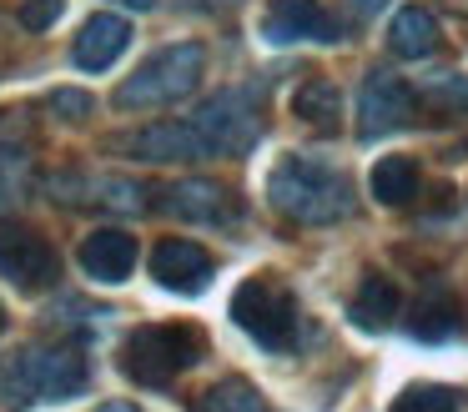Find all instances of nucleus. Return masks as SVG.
Listing matches in <instances>:
<instances>
[{
  "label": "nucleus",
  "instance_id": "1",
  "mask_svg": "<svg viewBox=\"0 0 468 412\" xmlns=\"http://www.w3.org/2000/svg\"><path fill=\"white\" fill-rule=\"evenodd\" d=\"M267 201L297 227H333L353 211V181H347V171L292 151L267 176Z\"/></svg>",
  "mask_w": 468,
  "mask_h": 412
},
{
  "label": "nucleus",
  "instance_id": "2",
  "mask_svg": "<svg viewBox=\"0 0 468 412\" xmlns=\"http://www.w3.org/2000/svg\"><path fill=\"white\" fill-rule=\"evenodd\" d=\"M86 392V357L76 347H26L0 362V407L21 412L31 402H66Z\"/></svg>",
  "mask_w": 468,
  "mask_h": 412
},
{
  "label": "nucleus",
  "instance_id": "3",
  "mask_svg": "<svg viewBox=\"0 0 468 412\" xmlns=\"http://www.w3.org/2000/svg\"><path fill=\"white\" fill-rule=\"evenodd\" d=\"M207 70V50L197 40H176L162 46L156 56H146L132 76L116 86V106L122 111H152V106H176L202 86Z\"/></svg>",
  "mask_w": 468,
  "mask_h": 412
},
{
  "label": "nucleus",
  "instance_id": "4",
  "mask_svg": "<svg viewBox=\"0 0 468 412\" xmlns=\"http://www.w3.org/2000/svg\"><path fill=\"white\" fill-rule=\"evenodd\" d=\"M202 357V332L186 322H146L122 342V372L136 387H166Z\"/></svg>",
  "mask_w": 468,
  "mask_h": 412
},
{
  "label": "nucleus",
  "instance_id": "5",
  "mask_svg": "<svg viewBox=\"0 0 468 412\" xmlns=\"http://www.w3.org/2000/svg\"><path fill=\"white\" fill-rule=\"evenodd\" d=\"M232 322L267 352L297 347V297L277 277H247L232 291Z\"/></svg>",
  "mask_w": 468,
  "mask_h": 412
},
{
  "label": "nucleus",
  "instance_id": "6",
  "mask_svg": "<svg viewBox=\"0 0 468 412\" xmlns=\"http://www.w3.org/2000/svg\"><path fill=\"white\" fill-rule=\"evenodd\" d=\"M192 126L202 131L212 156H247L257 146V136H262V111H257L252 90L227 86L192 111Z\"/></svg>",
  "mask_w": 468,
  "mask_h": 412
},
{
  "label": "nucleus",
  "instance_id": "7",
  "mask_svg": "<svg viewBox=\"0 0 468 412\" xmlns=\"http://www.w3.org/2000/svg\"><path fill=\"white\" fill-rule=\"evenodd\" d=\"M0 277L21 291H46L61 281V251L31 221H0Z\"/></svg>",
  "mask_w": 468,
  "mask_h": 412
},
{
  "label": "nucleus",
  "instance_id": "8",
  "mask_svg": "<svg viewBox=\"0 0 468 412\" xmlns=\"http://www.w3.org/2000/svg\"><path fill=\"white\" fill-rule=\"evenodd\" d=\"M61 206H101V211H146V191L132 176H112V171H61V176L46 181Z\"/></svg>",
  "mask_w": 468,
  "mask_h": 412
},
{
  "label": "nucleus",
  "instance_id": "9",
  "mask_svg": "<svg viewBox=\"0 0 468 412\" xmlns=\"http://www.w3.org/2000/svg\"><path fill=\"white\" fill-rule=\"evenodd\" d=\"M112 151H122V156H132V161H152V166H172V161H207V156H212L207 141H202V131L192 126V116H186V121H152V126H142V131L112 136Z\"/></svg>",
  "mask_w": 468,
  "mask_h": 412
},
{
  "label": "nucleus",
  "instance_id": "10",
  "mask_svg": "<svg viewBox=\"0 0 468 412\" xmlns=\"http://www.w3.org/2000/svg\"><path fill=\"white\" fill-rule=\"evenodd\" d=\"M413 121V86L393 70H367L357 86V131L363 136H388Z\"/></svg>",
  "mask_w": 468,
  "mask_h": 412
},
{
  "label": "nucleus",
  "instance_id": "11",
  "mask_svg": "<svg viewBox=\"0 0 468 412\" xmlns=\"http://www.w3.org/2000/svg\"><path fill=\"white\" fill-rule=\"evenodd\" d=\"M262 40L267 46H297V40H343V26L323 0H267L262 10Z\"/></svg>",
  "mask_w": 468,
  "mask_h": 412
},
{
  "label": "nucleus",
  "instance_id": "12",
  "mask_svg": "<svg viewBox=\"0 0 468 412\" xmlns=\"http://www.w3.org/2000/svg\"><path fill=\"white\" fill-rule=\"evenodd\" d=\"M152 277L162 281L166 291L197 297V291L212 287L217 261H212V251L197 247V241H186V237H166V241H156V251H152Z\"/></svg>",
  "mask_w": 468,
  "mask_h": 412
},
{
  "label": "nucleus",
  "instance_id": "13",
  "mask_svg": "<svg viewBox=\"0 0 468 412\" xmlns=\"http://www.w3.org/2000/svg\"><path fill=\"white\" fill-rule=\"evenodd\" d=\"M162 211L176 221H197V227H222V221L237 217V201H232V191L217 186V181L186 176V181H176V186L162 191Z\"/></svg>",
  "mask_w": 468,
  "mask_h": 412
},
{
  "label": "nucleus",
  "instance_id": "14",
  "mask_svg": "<svg viewBox=\"0 0 468 412\" xmlns=\"http://www.w3.org/2000/svg\"><path fill=\"white\" fill-rule=\"evenodd\" d=\"M81 271L91 281H101V287H116V281H126L136 271V237L122 227H96L91 237L81 241Z\"/></svg>",
  "mask_w": 468,
  "mask_h": 412
},
{
  "label": "nucleus",
  "instance_id": "15",
  "mask_svg": "<svg viewBox=\"0 0 468 412\" xmlns=\"http://www.w3.org/2000/svg\"><path fill=\"white\" fill-rule=\"evenodd\" d=\"M126 46H132V20L116 16V10H96V16L81 26V36H76L71 60L81 70H106V66H116V60L126 56Z\"/></svg>",
  "mask_w": 468,
  "mask_h": 412
},
{
  "label": "nucleus",
  "instance_id": "16",
  "mask_svg": "<svg viewBox=\"0 0 468 412\" xmlns=\"http://www.w3.org/2000/svg\"><path fill=\"white\" fill-rule=\"evenodd\" d=\"M347 317H353V327H363V332L393 327V317H398V281L383 277V271H367V277L357 281L353 301H347Z\"/></svg>",
  "mask_w": 468,
  "mask_h": 412
},
{
  "label": "nucleus",
  "instance_id": "17",
  "mask_svg": "<svg viewBox=\"0 0 468 412\" xmlns=\"http://www.w3.org/2000/svg\"><path fill=\"white\" fill-rule=\"evenodd\" d=\"M388 46H393V56H403V60H428L438 50V20L428 16L423 5L398 10L393 26H388Z\"/></svg>",
  "mask_w": 468,
  "mask_h": 412
},
{
  "label": "nucleus",
  "instance_id": "18",
  "mask_svg": "<svg viewBox=\"0 0 468 412\" xmlns=\"http://www.w3.org/2000/svg\"><path fill=\"white\" fill-rule=\"evenodd\" d=\"M367 186H373L378 206H393V211L408 206V201L418 196V161L413 156H378Z\"/></svg>",
  "mask_w": 468,
  "mask_h": 412
},
{
  "label": "nucleus",
  "instance_id": "19",
  "mask_svg": "<svg viewBox=\"0 0 468 412\" xmlns=\"http://www.w3.org/2000/svg\"><path fill=\"white\" fill-rule=\"evenodd\" d=\"M408 332H413L418 342H443L458 332V307L448 291H433V297H423L413 307V322H408Z\"/></svg>",
  "mask_w": 468,
  "mask_h": 412
},
{
  "label": "nucleus",
  "instance_id": "20",
  "mask_svg": "<svg viewBox=\"0 0 468 412\" xmlns=\"http://www.w3.org/2000/svg\"><path fill=\"white\" fill-rule=\"evenodd\" d=\"M192 412H267V402L247 377H227V382H217V387H207L202 397L192 402Z\"/></svg>",
  "mask_w": 468,
  "mask_h": 412
},
{
  "label": "nucleus",
  "instance_id": "21",
  "mask_svg": "<svg viewBox=\"0 0 468 412\" xmlns=\"http://www.w3.org/2000/svg\"><path fill=\"white\" fill-rule=\"evenodd\" d=\"M297 116L303 121H313L317 131H337V116H343V96H337V86L333 80H323V76H313L303 90H297Z\"/></svg>",
  "mask_w": 468,
  "mask_h": 412
},
{
  "label": "nucleus",
  "instance_id": "22",
  "mask_svg": "<svg viewBox=\"0 0 468 412\" xmlns=\"http://www.w3.org/2000/svg\"><path fill=\"white\" fill-rule=\"evenodd\" d=\"M463 407V392L458 387H443V382H413L393 397L388 412H458Z\"/></svg>",
  "mask_w": 468,
  "mask_h": 412
},
{
  "label": "nucleus",
  "instance_id": "23",
  "mask_svg": "<svg viewBox=\"0 0 468 412\" xmlns=\"http://www.w3.org/2000/svg\"><path fill=\"white\" fill-rule=\"evenodd\" d=\"M423 96H428V106H443V111L468 116V76L463 70H443V76L423 80Z\"/></svg>",
  "mask_w": 468,
  "mask_h": 412
},
{
  "label": "nucleus",
  "instance_id": "24",
  "mask_svg": "<svg viewBox=\"0 0 468 412\" xmlns=\"http://www.w3.org/2000/svg\"><path fill=\"white\" fill-rule=\"evenodd\" d=\"M46 106H51L61 121H86V116L96 111V100L86 96V90H71V86H61V90H51V96H46Z\"/></svg>",
  "mask_w": 468,
  "mask_h": 412
},
{
  "label": "nucleus",
  "instance_id": "25",
  "mask_svg": "<svg viewBox=\"0 0 468 412\" xmlns=\"http://www.w3.org/2000/svg\"><path fill=\"white\" fill-rule=\"evenodd\" d=\"M56 16H61V0H26V5H21V20L31 30H46Z\"/></svg>",
  "mask_w": 468,
  "mask_h": 412
},
{
  "label": "nucleus",
  "instance_id": "26",
  "mask_svg": "<svg viewBox=\"0 0 468 412\" xmlns=\"http://www.w3.org/2000/svg\"><path fill=\"white\" fill-rule=\"evenodd\" d=\"M242 0H182V10H202V16H217V10H232Z\"/></svg>",
  "mask_w": 468,
  "mask_h": 412
},
{
  "label": "nucleus",
  "instance_id": "27",
  "mask_svg": "<svg viewBox=\"0 0 468 412\" xmlns=\"http://www.w3.org/2000/svg\"><path fill=\"white\" fill-rule=\"evenodd\" d=\"M347 5H353V16H373V10L383 5V0H347Z\"/></svg>",
  "mask_w": 468,
  "mask_h": 412
},
{
  "label": "nucleus",
  "instance_id": "28",
  "mask_svg": "<svg viewBox=\"0 0 468 412\" xmlns=\"http://www.w3.org/2000/svg\"><path fill=\"white\" fill-rule=\"evenodd\" d=\"M116 5H126V10H152L156 0H116Z\"/></svg>",
  "mask_w": 468,
  "mask_h": 412
},
{
  "label": "nucleus",
  "instance_id": "29",
  "mask_svg": "<svg viewBox=\"0 0 468 412\" xmlns=\"http://www.w3.org/2000/svg\"><path fill=\"white\" fill-rule=\"evenodd\" d=\"M101 412H136V407H126V402H106Z\"/></svg>",
  "mask_w": 468,
  "mask_h": 412
},
{
  "label": "nucleus",
  "instance_id": "30",
  "mask_svg": "<svg viewBox=\"0 0 468 412\" xmlns=\"http://www.w3.org/2000/svg\"><path fill=\"white\" fill-rule=\"evenodd\" d=\"M0 332H5V307H0Z\"/></svg>",
  "mask_w": 468,
  "mask_h": 412
}]
</instances>
